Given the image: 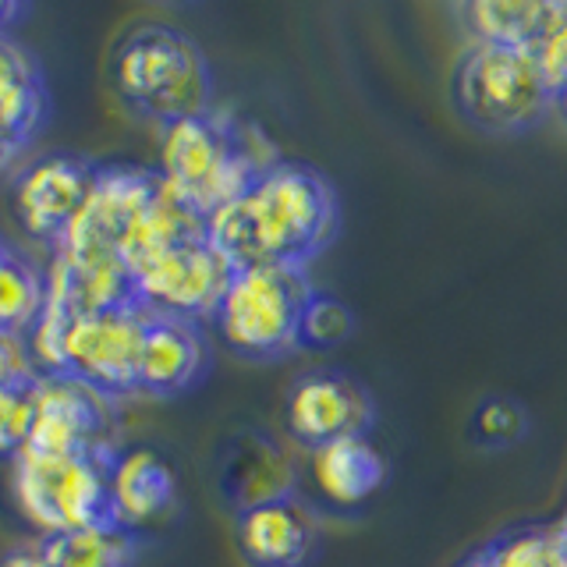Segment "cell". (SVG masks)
I'll return each instance as SVG.
<instances>
[{
  "instance_id": "obj_1",
  "label": "cell",
  "mask_w": 567,
  "mask_h": 567,
  "mask_svg": "<svg viewBox=\"0 0 567 567\" xmlns=\"http://www.w3.org/2000/svg\"><path fill=\"white\" fill-rule=\"evenodd\" d=\"M341 206L337 192L316 167L277 159L206 220L209 241L245 266H306L337 238Z\"/></svg>"
},
{
  "instance_id": "obj_2",
  "label": "cell",
  "mask_w": 567,
  "mask_h": 567,
  "mask_svg": "<svg viewBox=\"0 0 567 567\" xmlns=\"http://www.w3.org/2000/svg\"><path fill=\"white\" fill-rule=\"evenodd\" d=\"M195 235H206V220L177 199L159 171L138 164H100L93 192L58 245L114 252L135 270L159 248Z\"/></svg>"
},
{
  "instance_id": "obj_3",
  "label": "cell",
  "mask_w": 567,
  "mask_h": 567,
  "mask_svg": "<svg viewBox=\"0 0 567 567\" xmlns=\"http://www.w3.org/2000/svg\"><path fill=\"white\" fill-rule=\"evenodd\" d=\"M277 159L252 124L217 106L159 128V177L203 220L235 203Z\"/></svg>"
},
{
  "instance_id": "obj_4",
  "label": "cell",
  "mask_w": 567,
  "mask_h": 567,
  "mask_svg": "<svg viewBox=\"0 0 567 567\" xmlns=\"http://www.w3.org/2000/svg\"><path fill=\"white\" fill-rule=\"evenodd\" d=\"M111 79L138 117L167 128L213 106V71L203 47L164 22L135 25L114 50Z\"/></svg>"
},
{
  "instance_id": "obj_5",
  "label": "cell",
  "mask_w": 567,
  "mask_h": 567,
  "mask_svg": "<svg viewBox=\"0 0 567 567\" xmlns=\"http://www.w3.org/2000/svg\"><path fill=\"white\" fill-rule=\"evenodd\" d=\"M146 330V306L68 316L47 309L29 330L40 372L82 380L106 398H135L138 348Z\"/></svg>"
},
{
  "instance_id": "obj_6",
  "label": "cell",
  "mask_w": 567,
  "mask_h": 567,
  "mask_svg": "<svg viewBox=\"0 0 567 567\" xmlns=\"http://www.w3.org/2000/svg\"><path fill=\"white\" fill-rule=\"evenodd\" d=\"M312 295L306 266H245L230 277L213 323L241 359L277 362L301 348V316Z\"/></svg>"
},
{
  "instance_id": "obj_7",
  "label": "cell",
  "mask_w": 567,
  "mask_h": 567,
  "mask_svg": "<svg viewBox=\"0 0 567 567\" xmlns=\"http://www.w3.org/2000/svg\"><path fill=\"white\" fill-rule=\"evenodd\" d=\"M451 93L461 117L493 135L536 128L557 103L532 47H468L454 68Z\"/></svg>"
},
{
  "instance_id": "obj_8",
  "label": "cell",
  "mask_w": 567,
  "mask_h": 567,
  "mask_svg": "<svg viewBox=\"0 0 567 567\" xmlns=\"http://www.w3.org/2000/svg\"><path fill=\"white\" fill-rule=\"evenodd\" d=\"M114 454L22 451L11 461V493L22 518L40 528L43 536L111 525Z\"/></svg>"
},
{
  "instance_id": "obj_9",
  "label": "cell",
  "mask_w": 567,
  "mask_h": 567,
  "mask_svg": "<svg viewBox=\"0 0 567 567\" xmlns=\"http://www.w3.org/2000/svg\"><path fill=\"white\" fill-rule=\"evenodd\" d=\"M135 291L146 309L171 312L182 319H213L227 291L235 266L209 241V235H195L159 248L156 256L135 266Z\"/></svg>"
},
{
  "instance_id": "obj_10",
  "label": "cell",
  "mask_w": 567,
  "mask_h": 567,
  "mask_svg": "<svg viewBox=\"0 0 567 567\" xmlns=\"http://www.w3.org/2000/svg\"><path fill=\"white\" fill-rule=\"evenodd\" d=\"M117 401L82 380L40 372V408L25 451L40 454H114Z\"/></svg>"
},
{
  "instance_id": "obj_11",
  "label": "cell",
  "mask_w": 567,
  "mask_h": 567,
  "mask_svg": "<svg viewBox=\"0 0 567 567\" xmlns=\"http://www.w3.org/2000/svg\"><path fill=\"white\" fill-rule=\"evenodd\" d=\"M372 419H377L372 394L354 377L337 369H316L298 377L284 404L288 433L309 451L327 447L333 440L369 436Z\"/></svg>"
},
{
  "instance_id": "obj_12",
  "label": "cell",
  "mask_w": 567,
  "mask_h": 567,
  "mask_svg": "<svg viewBox=\"0 0 567 567\" xmlns=\"http://www.w3.org/2000/svg\"><path fill=\"white\" fill-rule=\"evenodd\" d=\"M96 171L100 164L79 153H50L22 171L14 185V209L35 241L53 248L68 235L96 185Z\"/></svg>"
},
{
  "instance_id": "obj_13",
  "label": "cell",
  "mask_w": 567,
  "mask_h": 567,
  "mask_svg": "<svg viewBox=\"0 0 567 567\" xmlns=\"http://www.w3.org/2000/svg\"><path fill=\"white\" fill-rule=\"evenodd\" d=\"M47 266V309L68 316L106 312L124 306H142L135 291L132 266L100 248H50Z\"/></svg>"
},
{
  "instance_id": "obj_14",
  "label": "cell",
  "mask_w": 567,
  "mask_h": 567,
  "mask_svg": "<svg viewBox=\"0 0 567 567\" xmlns=\"http://www.w3.org/2000/svg\"><path fill=\"white\" fill-rule=\"evenodd\" d=\"M209 348L203 323L171 312L146 309V330L138 348L135 390L150 398H177L206 377Z\"/></svg>"
},
{
  "instance_id": "obj_15",
  "label": "cell",
  "mask_w": 567,
  "mask_h": 567,
  "mask_svg": "<svg viewBox=\"0 0 567 567\" xmlns=\"http://www.w3.org/2000/svg\"><path fill=\"white\" fill-rule=\"evenodd\" d=\"M235 539L248 567H306L319 546V522L298 493L238 511Z\"/></svg>"
},
{
  "instance_id": "obj_16",
  "label": "cell",
  "mask_w": 567,
  "mask_h": 567,
  "mask_svg": "<svg viewBox=\"0 0 567 567\" xmlns=\"http://www.w3.org/2000/svg\"><path fill=\"white\" fill-rule=\"evenodd\" d=\"M177 504V472L153 447H121L111 465L114 522L138 532Z\"/></svg>"
},
{
  "instance_id": "obj_17",
  "label": "cell",
  "mask_w": 567,
  "mask_h": 567,
  "mask_svg": "<svg viewBox=\"0 0 567 567\" xmlns=\"http://www.w3.org/2000/svg\"><path fill=\"white\" fill-rule=\"evenodd\" d=\"M312 478L337 507H359L386 483V461L369 436L333 440L312 451Z\"/></svg>"
},
{
  "instance_id": "obj_18",
  "label": "cell",
  "mask_w": 567,
  "mask_h": 567,
  "mask_svg": "<svg viewBox=\"0 0 567 567\" xmlns=\"http://www.w3.org/2000/svg\"><path fill=\"white\" fill-rule=\"evenodd\" d=\"M47 117L50 89L40 61L11 32H0V121L25 142H32L43 132Z\"/></svg>"
},
{
  "instance_id": "obj_19",
  "label": "cell",
  "mask_w": 567,
  "mask_h": 567,
  "mask_svg": "<svg viewBox=\"0 0 567 567\" xmlns=\"http://www.w3.org/2000/svg\"><path fill=\"white\" fill-rule=\"evenodd\" d=\"M554 0H472L457 4L454 18L472 47H536L549 25Z\"/></svg>"
},
{
  "instance_id": "obj_20",
  "label": "cell",
  "mask_w": 567,
  "mask_h": 567,
  "mask_svg": "<svg viewBox=\"0 0 567 567\" xmlns=\"http://www.w3.org/2000/svg\"><path fill=\"white\" fill-rule=\"evenodd\" d=\"M227 493L238 511L295 493V468L288 454L266 436H241L227 468Z\"/></svg>"
},
{
  "instance_id": "obj_21",
  "label": "cell",
  "mask_w": 567,
  "mask_h": 567,
  "mask_svg": "<svg viewBox=\"0 0 567 567\" xmlns=\"http://www.w3.org/2000/svg\"><path fill=\"white\" fill-rule=\"evenodd\" d=\"M40 546L53 567H135L138 560V532L117 522L43 536Z\"/></svg>"
},
{
  "instance_id": "obj_22",
  "label": "cell",
  "mask_w": 567,
  "mask_h": 567,
  "mask_svg": "<svg viewBox=\"0 0 567 567\" xmlns=\"http://www.w3.org/2000/svg\"><path fill=\"white\" fill-rule=\"evenodd\" d=\"M47 301V270L0 238V327L29 333Z\"/></svg>"
},
{
  "instance_id": "obj_23",
  "label": "cell",
  "mask_w": 567,
  "mask_h": 567,
  "mask_svg": "<svg viewBox=\"0 0 567 567\" xmlns=\"http://www.w3.org/2000/svg\"><path fill=\"white\" fill-rule=\"evenodd\" d=\"M483 549L493 567H560L564 536L557 525H528L504 532Z\"/></svg>"
},
{
  "instance_id": "obj_24",
  "label": "cell",
  "mask_w": 567,
  "mask_h": 567,
  "mask_svg": "<svg viewBox=\"0 0 567 567\" xmlns=\"http://www.w3.org/2000/svg\"><path fill=\"white\" fill-rule=\"evenodd\" d=\"M35 408H40V377L0 386V461H14L29 447Z\"/></svg>"
},
{
  "instance_id": "obj_25",
  "label": "cell",
  "mask_w": 567,
  "mask_h": 567,
  "mask_svg": "<svg viewBox=\"0 0 567 567\" xmlns=\"http://www.w3.org/2000/svg\"><path fill=\"white\" fill-rule=\"evenodd\" d=\"M528 433V412L514 398H486L472 415V440L486 451L514 447Z\"/></svg>"
},
{
  "instance_id": "obj_26",
  "label": "cell",
  "mask_w": 567,
  "mask_h": 567,
  "mask_svg": "<svg viewBox=\"0 0 567 567\" xmlns=\"http://www.w3.org/2000/svg\"><path fill=\"white\" fill-rule=\"evenodd\" d=\"M354 333V312L341 298L316 291L301 316V348H337Z\"/></svg>"
},
{
  "instance_id": "obj_27",
  "label": "cell",
  "mask_w": 567,
  "mask_h": 567,
  "mask_svg": "<svg viewBox=\"0 0 567 567\" xmlns=\"http://www.w3.org/2000/svg\"><path fill=\"white\" fill-rule=\"evenodd\" d=\"M536 58L546 71V79L554 89L567 82V0H554V14H549V25L539 35V43L532 47Z\"/></svg>"
},
{
  "instance_id": "obj_28",
  "label": "cell",
  "mask_w": 567,
  "mask_h": 567,
  "mask_svg": "<svg viewBox=\"0 0 567 567\" xmlns=\"http://www.w3.org/2000/svg\"><path fill=\"white\" fill-rule=\"evenodd\" d=\"M35 377H40V365H35L29 333L0 327V386L29 383Z\"/></svg>"
},
{
  "instance_id": "obj_29",
  "label": "cell",
  "mask_w": 567,
  "mask_h": 567,
  "mask_svg": "<svg viewBox=\"0 0 567 567\" xmlns=\"http://www.w3.org/2000/svg\"><path fill=\"white\" fill-rule=\"evenodd\" d=\"M0 567H53V564L47 560L40 539H35V543H29V546L11 549V554H8L4 560H0Z\"/></svg>"
},
{
  "instance_id": "obj_30",
  "label": "cell",
  "mask_w": 567,
  "mask_h": 567,
  "mask_svg": "<svg viewBox=\"0 0 567 567\" xmlns=\"http://www.w3.org/2000/svg\"><path fill=\"white\" fill-rule=\"evenodd\" d=\"M29 146V142L18 135V132H11L4 121H0V177L8 174V167L18 159V153H22Z\"/></svg>"
},
{
  "instance_id": "obj_31",
  "label": "cell",
  "mask_w": 567,
  "mask_h": 567,
  "mask_svg": "<svg viewBox=\"0 0 567 567\" xmlns=\"http://www.w3.org/2000/svg\"><path fill=\"white\" fill-rule=\"evenodd\" d=\"M22 14H25L22 4H14V0H0V32H8Z\"/></svg>"
},
{
  "instance_id": "obj_32",
  "label": "cell",
  "mask_w": 567,
  "mask_h": 567,
  "mask_svg": "<svg viewBox=\"0 0 567 567\" xmlns=\"http://www.w3.org/2000/svg\"><path fill=\"white\" fill-rule=\"evenodd\" d=\"M457 567H493V564H489V557H486V549H475V554L465 557Z\"/></svg>"
},
{
  "instance_id": "obj_33",
  "label": "cell",
  "mask_w": 567,
  "mask_h": 567,
  "mask_svg": "<svg viewBox=\"0 0 567 567\" xmlns=\"http://www.w3.org/2000/svg\"><path fill=\"white\" fill-rule=\"evenodd\" d=\"M554 114H560V121L567 124V82L557 89V103H554Z\"/></svg>"
},
{
  "instance_id": "obj_34",
  "label": "cell",
  "mask_w": 567,
  "mask_h": 567,
  "mask_svg": "<svg viewBox=\"0 0 567 567\" xmlns=\"http://www.w3.org/2000/svg\"><path fill=\"white\" fill-rule=\"evenodd\" d=\"M557 528H560V536H564V539H567V514H564V522H560V525H557Z\"/></svg>"
},
{
  "instance_id": "obj_35",
  "label": "cell",
  "mask_w": 567,
  "mask_h": 567,
  "mask_svg": "<svg viewBox=\"0 0 567 567\" xmlns=\"http://www.w3.org/2000/svg\"><path fill=\"white\" fill-rule=\"evenodd\" d=\"M560 567H567V539H564V560H560Z\"/></svg>"
}]
</instances>
